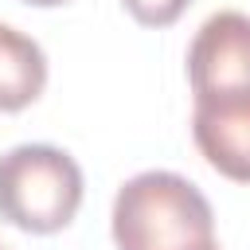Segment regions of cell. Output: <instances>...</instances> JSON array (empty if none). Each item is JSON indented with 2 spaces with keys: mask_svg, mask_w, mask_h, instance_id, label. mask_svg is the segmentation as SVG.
<instances>
[{
  "mask_svg": "<svg viewBox=\"0 0 250 250\" xmlns=\"http://www.w3.org/2000/svg\"><path fill=\"white\" fill-rule=\"evenodd\" d=\"M191 250H223V246H219V242L211 238V242H203V246H191Z\"/></svg>",
  "mask_w": 250,
  "mask_h": 250,
  "instance_id": "8",
  "label": "cell"
},
{
  "mask_svg": "<svg viewBox=\"0 0 250 250\" xmlns=\"http://www.w3.org/2000/svg\"><path fill=\"white\" fill-rule=\"evenodd\" d=\"M82 168L59 145H16L0 156V219L27 234H59L82 207Z\"/></svg>",
  "mask_w": 250,
  "mask_h": 250,
  "instance_id": "2",
  "label": "cell"
},
{
  "mask_svg": "<svg viewBox=\"0 0 250 250\" xmlns=\"http://www.w3.org/2000/svg\"><path fill=\"white\" fill-rule=\"evenodd\" d=\"M117 250H191L215 238V211L207 195L180 172H137L113 199Z\"/></svg>",
  "mask_w": 250,
  "mask_h": 250,
  "instance_id": "1",
  "label": "cell"
},
{
  "mask_svg": "<svg viewBox=\"0 0 250 250\" xmlns=\"http://www.w3.org/2000/svg\"><path fill=\"white\" fill-rule=\"evenodd\" d=\"M23 4H31V8H59V4H66V0H23Z\"/></svg>",
  "mask_w": 250,
  "mask_h": 250,
  "instance_id": "7",
  "label": "cell"
},
{
  "mask_svg": "<svg viewBox=\"0 0 250 250\" xmlns=\"http://www.w3.org/2000/svg\"><path fill=\"white\" fill-rule=\"evenodd\" d=\"M188 82L195 102H227L250 94V16L215 12L188 47Z\"/></svg>",
  "mask_w": 250,
  "mask_h": 250,
  "instance_id": "3",
  "label": "cell"
},
{
  "mask_svg": "<svg viewBox=\"0 0 250 250\" xmlns=\"http://www.w3.org/2000/svg\"><path fill=\"white\" fill-rule=\"evenodd\" d=\"M121 8L141 27H172L191 8V0H121Z\"/></svg>",
  "mask_w": 250,
  "mask_h": 250,
  "instance_id": "6",
  "label": "cell"
},
{
  "mask_svg": "<svg viewBox=\"0 0 250 250\" xmlns=\"http://www.w3.org/2000/svg\"><path fill=\"white\" fill-rule=\"evenodd\" d=\"M191 137L199 156L219 176L250 184V94L227 102H195Z\"/></svg>",
  "mask_w": 250,
  "mask_h": 250,
  "instance_id": "4",
  "label": "cell"
},
{
  "mask_svg": "<svg viewBox=\"0 0 250 250\" xmlns=\"http://www.w3.org/2000/svg\"><path fill=\"white\" fill-rule=\"evenodd\" d=\"M47 86V55L43 47L0 23V113H20L31 102H39Z\"/></svg>",
  "mask_w": 250,
  "mask_h": 250,
  "instance_id": "5",
  "label": "cell"
},
{
  "mask_svg": "<svg viewBox=\"0 0 250 250\" xmlns=\"http://www.w3.org/2000/svg\"><path fill=\"white\" fill-rule=\"evenodd\" d=\"M0 250H8V246H4V242H0Z\"/></svg>",
  "mask_w": 250,
  "mask_h": 250,
  "instance_id": "9",
  "label": "cell"
}]
</instances>
